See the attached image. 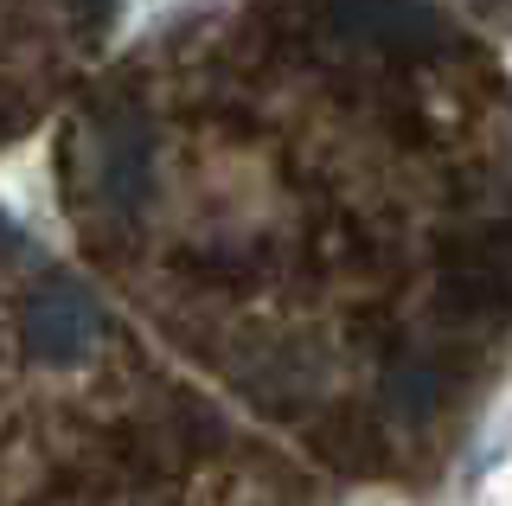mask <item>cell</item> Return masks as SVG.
Returning a JSON list of instances; mask_svg holds the SVG:
<instances>
[{
  "instance_id": "6da1fadb",
  "label": "cell",
  "mask_w": 512,
  "mask_h": 506,
  "mask_svg": "<svg viewBox=\"0 0 512 506\" xmlns=\"http://www.w3.org/2000/svg\"><path fill=\"white\" fill-rule=\"evenodd\" d=\"M64 205L295 462L436 474L512 359V65L448 0H180L71 97Z\"/></svg>"
}]
</instances>
